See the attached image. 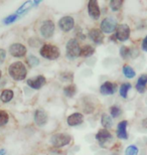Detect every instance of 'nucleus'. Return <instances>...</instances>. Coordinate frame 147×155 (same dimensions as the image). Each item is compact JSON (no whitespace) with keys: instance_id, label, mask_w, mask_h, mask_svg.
I'll return each instance as SVG.
<instances>
[{"instance_id":"nucleus-1","label":"nucleus","mask_w":147,"mask_h":155,"mask_svg":"<svg viewBox=\"0 0 147 155\" xmlns=\"http://www.w3.org/2000/svg\"><path fill=\"white\" fill-rule=\"evenodd\" d=\"M8 72L10 77L15 81H22L23 79H25L27 74L26 68L21 61H16V63L10 64Z\"/></svg>"},{"instance_id":"nucleus-20","label":"nucleus","mask_w":147,"mask_h":155,"mask_svg":"<svg viewBox=\"0 0 147 155\" xmlns=\"http://www.w3.org/2000/svg\"><path fill=\"white\" fill-rule=\"evenodd\" d=\"M12 98H13V92L11 90H4L1 96H0V99H1L3 103H8V102L11 101Z\"/></svg>"},{"instance_id":"nucleus-36","label":"nucleus","mask_w":147,"mask_h":155,"mask_svg":"<svg viewBox=\"0 0 147 155\" xmlns=\"http://www.w3.org/2000/svg\"><path fill=\"white\" fill-rule=\"evenodd\" d=\"M5 152H6L5 149H1V150H0V155H4Z\"/></svg>"},{"instance_id":"nucleus-10","label":"nucleus","mask_w":147,"mask_h":155,"mask_svg":"<svg viewBox=\"0 0 147 155\" xmlns=\"http://www.w3.org/2000/svg\"><path fill=\"white\" fill-rule=\"evenodd\" d=\"M46 83L45 78L43 76H37L33 79H29L27 81V85H28L30 88L38 90L42 88V86H45V84Z\"/></svg>"},{"instance_id":"nucleus-15","label":"nucleus","mask_w":147,"mask_h":155,"mask_svg":"<svg viewBox=\"0 0 147 155\" xmlns=\"http://www.w3.org/2000/svg\"><path fill=\"white\" fill-rule=\"evenodd\" d=\"M89 36L94 42L97 43V45H101L103 42V40H104V35H103V32L100 29L94 28L92 30H90Z\"/></svg>"},{"instance_id":"nucleus-32","label":"nucleus","mask_w":147,"mask_h":155,"mask_svg":"<svg viewBox=\"0 0 147 155\" xmlns=\"http://www.w3.org/2000/svg\"><path fill=\"white\" fill-rule=\"evenodd\" d=\"M120 54H121V57L123 58H128V55L130 54L129 48H127V46H122V48H120Z\"/></svg>"},{"instance_id":"nucleus-7","label":"nucleus","mask_w":147,"mask_h":155,"mask_svg":"<svg viewBox=\"0 0 147 155\" xmlns=\"http://www.w3.org/2000/svg\"><path fill=\"white\" fill-rule=\"evenodd\" d=\"M130 28L127 24H120L116 28V38L120 41H125L129 38Z\"/></svg>"},{"instance_id":"nucleus-27","label":"nucleus","mask_w":147,"mask_h":155,"mask_svg":"<svg viewBox=\"0 0 147 155\" xmlns=\"http://www.w3.org/2000/svg\"><path fill=\"white\" fill-rule=\"evenodd\" d=\"M8 114L5 111H0V126L5 125L6 123L8 122Z\"/></svg>"},{"instance_id":"nucleus-4","label":"nucleus","mask_w":147,"mask_h":155,"mask_svg":"<svg viewBox=\"0 0 147 155\" xmlns=\"http://www.w3.org/2000/svg\"><path fill=\"white\" fill-rule=\"evenodd\" d=\"M71 139L72 137L70 135L64 134V133H59V134H55L52 136L51 142L55 147H62L70 143Z\"/></svg>"},{"instance_id":"nucleus-18","label":"nucleus","mask_w":147,"mask_h":155,"mask_svg":"<svg viewBox=\"0 0 147 155\" xmlns=\"http://www.w3.org/2000/svg\"><path fill=\"white\" fill-rule=\"evenodd\" d=\"M40 2L42 1H26L23 5H21L20 7L18 8V10L16 11V14L19 15V14L24 13V12H26L29 8L32 7V6H35L37 4H39Z\"/></svg>"},{"instance_id":"nucleus-33","label":"nucleus","mask_w":147,"mask_h":155,"mask_svg":"<svg viewBox=\"0 0 147 155\" xmlns=\"http://www.w3.org/2000/svg\"><path fill=\"white\" fill-rule=\"evenodd\" d=\"M5 57H6V51L4 49L0 48V64H2L3 61H4Z\"/></svg>"},{"instance_id":"nucleus-34","label":"nucleus","mask_w":147,"mask_h":155,"mask_svg":"<svg viewBox=\"0 0 147 155\" xmlns=\"http://www.w3.org/2000/svg\"><path fill=\"white\" fill-rule=\"evenodd\" d=\"M142 48L144 51H147V36L143 39V42H142Z\"/></svg>"},{"instance_id":"nucleus-30","label":"nucleus","mask_w":147,"mask_h":155,"mask_svg":"<svg viewBox=\"0 0 147 155\" xmlns=\"http://www.w3.org/2000/svg\"><path fill=\"white\" fill-rule=\"evenodd\" d=\"M110 112H111L112 117L117 118V117H119V116L121 115L122 111H121V109H120V108H119V107H117V106H113V107H111Z\"/></svg>"},{"instance_id":"nucleus-13","label":"nucleus","mask_w":147,"mask_h":155,"mask_svg":"<svg viewBox=\"0 0 147 155\" xmlns=\"http://www.w3.org/2000/svg\"><path fill=\"white\" fill-rule=\"evenodd\" d=\"M116 89H117V85L114 83H111V82H106L104 83L103 85L101 86L100 88V92H101L102 95H112L116 92Z\"/></svg>"},{"instance_id":"nucleus-12","label":"nucleus","mask_w":147,"mask_h":155,"mask_svg":"<svg viewBox=\"0 0 147 155\" xmlns=\"http://www.w3.org/2000/svg\"><path fill=\"white\" fill-rule=\"evenodd\" d=\"M96 139L98 140L99 143L103 146V145H104L105 143H107L108 141L111 140V139H112V135H111V133L108 131V130L102 129V130H100L98 133H97Z\"/></svg>"},{"instance_id":"nucleus-3","label":"nucleus","mask_w":147,"mask_h":155,"mask_svg":"<svg viewBox=\"0 0 147 155\" xmlns=\"http://www.w3.org/2000/svg\"><path fill=\"white\" fill-rule=\"evenodd\" d=\"M40 54H42V57L48 58V60H57L59 57V49L55 45H45L40 48Z\"/></svg>"},{"instance_id":"nucleus-11","label":"nucleus","mask_w":147,"mask_h":155,"mask_svg":"<svg viewBox=\"0 0 147 155\" xmlns=\"http://www.w3.org/2000/svg\"><path fill=\"white\" fill-rule=\"evenodd\" d=\"M88 9H89V14L90 16L93 18V19H98L100 17V8H99V5L97 1L95 0H90L89 1V4H88Z\"/></svg>"},{"instance_id":"nucleus-8","label":"nucleus","mask_w":147,"mask_h":155,"mask_svg":"<svg viewBox=\"0 0 147 155\" xmlns=\"http://www.w3.org/2000/svg\"><path fill=\"white\" fill-rule=\"evenodd\" d=\"M9 52L12 57L15 58H21L23 55H25L26 54V48L23 45H20V43H13V45H10L9 48Z\"/></svg>"},{"instance_id":"nucleus-24","label":"nucleus","mask_w":147,"mask_h":155,"mask_svg":"<svg viewBox=\"0 0 147 155\" xmlns=\"http://www.w3.org/2000/svg\"><path fill=\"white\" fill-rule=\"evenodd\" d=\"M123 73H124L125 77L128 78V79H132V78L135 77V72H134V70L129 66H124Z\"/></svg>"},{"instance_id":"nucleus-22","label":"nucleus","mask_w":147,"mask_h":155,"mask_svg":"<svg viewBox=\"0 0 147 155\" xmlns=\"http://www.w3.org/2000/svg\"><path fill=\"white\" fill-rule=\"evenodd\" d=\"M94 51H95V49L91 45H85L83 48H81V55H84V57H91V55L94 54Z\"/></svg>"},{"instance_id":"nucleus-35","label":"nucleus","mask_w":147,"mask_h":155,"mask_svg":"<svg viewBox=\"0 0 147 155\" xmlns=\"http://www.w3.org/2000/svg\"><path fill=\"white\" fill-rule=\"evenodd\" d=\"M142 126L144 127V128H147V118L142 121Z\"/></svg>"},{"instance_id":"nucleus-14","label":"nucleus","mask_w":147,"mask_h":155,"mask_svg":"<svg viewBox=\"0 0 147 155\" xmlns=\"http://www.w3.org/2000/svg\"><path fill=\"white\" fill-rule=\"evenodd\" d=\"M34 121H35L36 125L45 126L46 122H48V115L42 109L36 110L35 114H34Z\"/></svg>"},{"instance_id":"nucleus-17","label":"nucleus","mask_w":147,"mask_h":155,"mask_svg":"<svg viewBox=\"0 0 147 155\" xmlns=\"http://www.w3.org/2000/svg\"><path fill=\"white\" fill-rule=\"evenodd\" d=\"M127 121H122L118 124V129H117V136L120 139H124L126 140L128 138L127 132H126V128H127Z\"/></svg>"},{"instance_id":"nucleus-25","label":"nucleus","mask_w":147,"mask_h":155,"mask_svg":"<svg viewBox=\"0 0 147 155\" xmlns=\"http://www.w3.org/2000/svg\"><path fill=\"white\" fill-rule=\"evenodd\" d=\"M131 89V85L129 83H124L123 85L120 87V95L123 98H127L128 91Z\"/></svg>"},{"instance_id":"nucleus-28","label":"nucleus","mask_w":147,"mask_h":155,"mask_svg":"<svg viewBox=\"0 0 147 155\" xmlns=\"http://www.w3.org/2000/svg\"><path fill=\"white\" fill-rule=\"evenodd\" d=\"M138 154V148L134 145H130L127 147L126 151H125V155H137Z\"/></svg>"},{"instance_id":"nucleus-5","label":"nucleus","mask_w":147,"mask_h":155,"mask_svg":"<svg viewBox=\"0 0 147 155\" xmlns=\"http://www.w3.org/2000/svg\"><path fill=\"white\" fill-rule=\"evenodd\" d=\"M55 32V23L52 20H45L40 27V35L45 38H52Z\"/></svg>"},{"instance_id":"nucleus-6","label":"nucleus","mask_w":147,"mask_h":155,"mask_svg":"<svg viewBox=\"0 0 147 155\" xmlns=\"http://www.w3.org/2000/svg\"><path fill=\"white\" fill-rule=\"evenodd\" d=\"M117 28V22L114 18L107 17L101 22V30L105 33H111Z\"/></svg>"},{"instance_id":"nucleus-19","label":"nucleus","mask_w":147,"mask_h":155,"mask_svg":"<svg viewBox=\"0 0 147 155\" xmlns=\"http://www.w3.org/2000/svg\"><path fill=\"white\" fill-rule=\"evenodd\" d=\"M147 85V75H142L139 78L138 81H137V85H136V89L139 93H144L145 92V88Z\"/></svg>"},{"instance_id":"nucleus-9","label":"nucleus","mask_w":147,"mask_h":155,"mask_svg":"<svg viewBox=\"0 0 147 155\" xmlns=\"http://www.w3.org/2000/svg\"><path fill=\"white\" fill-rule=\"evenodd\" d=\"M74 24H75L74 18L71 16H65L61 18L58 21L59 28L64 30V31H70V30H72L74 27Z\"/></svg>"},{"instance_id":"nucleus-29","label":"nucleus","mask_w":147,"mask_h":155,"mask_svg":"<svg viewBox=\"0 0 147 155\" xmlns=\"http://www.w3.org/2000/svg\"><path fill=\"white\" fill-rule=\"evenodd\" d=\"M27 63L30 67H36L39 64V60L34 55H29V58H27Z\"/></svg>"},{"instance_id":"nucleus-37","label":"nucleus","mask_w":147,"mask_h":155,"mask_svg":"<svg viewBox=\"0 0 147 155\" xmlns=\"http://www.w3.org/2000/svg\"><path fill=\"white\" fill-rule=\"evenodd\" d=\"M0 77H1V71H0Z\"/></svg>"},{"instance_id":"nucleus-23","label":"nucleus","mask_w":147,"mask_h":155,"mask_svg":"<svg viewBox=\"0 0 147 155\" xmlns=\"http://www.w3.org/2000/svg\"><path fill=\"white\" fill-rule=\"evenodd\" d=\"M76 92H77V89L74 85H70L64 89V93L67 97H73V96H75V94H76Z\"/></svg>"},{"instance_id":"nucleus-31","label":"nucleus","mask_w":147,"mask_h":155,"mask_svg":"<svg viewBox=\"0 0 147 155\" xmlns=\"http://www.w3.org/2000/svg\"><path fill=\"white\" fill-rule=\"evenodd\" d=\"M17 18H18L17 14H12V15H9V16L6 17L3 22H4L5 24H10L12 22H14L15 20H17Z\"/></svg>"},{"instance_id":"nucleus-26","label":"nucleus","mask_w":147,"mask_h":155,"mask_svg":"<svg viewBox=\"0 0 147 155\" xmlns=\"http://www.w3.org/2000/svg\"><path fill=\"white\" fill-rule=\"evenodd\" d=\"M122 4H123L122 0H112V1H110V6L114 11H118L122 7Z\"/></svg>"},{"instance_id":"nucleus-21","label":"nucleus","mask_w":147,"mask_h":155,"mask_svg":"<svg viewBox=\"0 0 147 155\" xmlns=\"http://www.w3.org/2000/svg\"><path fill=\"white\" fill-rule=\"evenodd\" d=\"M101 123L105 128H111L113 126V122H112V118L107 115V114H103L101 118Z\"/></svg>"},{"instance_id":"nucleus-16","label":"nucleus","mask_w":147,"mask_h":155,"mask_svg":"<svg viewBox=\"0 0 147 155\" xmlns=\"http://www.w3.org/2000/svg\"><path fill=\"white\" fill-rule=\"evenodd\" d=\"M84 121V116L81 113H74L68 117V124L70 126H77L82 124Z\"/></svg>"},{"instance_id":"nucleus-2","label":"nucleus","mask_w":147,"mask_h":155,"mask_svg":"<svg viewBox=\"0 0 147 155\" xmlns=\"http://www.w3.org/2000/svg\"><path fill=\"white\" fill-rule=\"evenodd\" d=\"M81 55V48L77 39L72 38L67 43V57L70 60H75Z\"/></svg>"}]
</instances>
